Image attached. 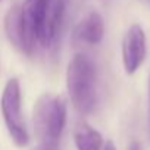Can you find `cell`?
<instances>
[{
  "instance_id": "obj_1",
  "label": "cell",
  "mask_w": 150,
  "mask_h": 150,
  "mask_svg": "<svg viewBox=\"0 0 150 150\" xmlns=\"http://www.w3.org/2000/svg\"><path fill=\"white\" fill-rule=\"evenodd\" d=\"M66 90L74 108L83 115L94 110L97 103V69L93 59L77 53L66 68Z\"/></svg>"
},
{
  "instance_id": "obj_2",
  "label": "cell",
  "mask_w": 150,
  "mask_h": 150,
  "mask_svg": "<svg viewBox=\"0 0 150 150\" xmlns=\"http://www.w3.org/2000/svg\"><path fill=\"white\" fill-rule=\"evenodd\" d=\"M68 106L62 96L43 94L34 106V131L40 143L59 146L60 135L66 125Z\"/></svg>"
},
{
  "instance_id": "obj_3",
  "label": "cell",
  "mask_w": 150,
  "mask_h": 150,
  "mask_svg": "<svg viewBox=\"0 0 150 150\" xmlns=\"http://www.w3.org/2000/svg\"><path fill=\"white\" fill-rule=\"evenodd\" d=\"M0 108L11 138L16 146L25 147L30 143V135L21 113V86L16 78H11L6 83L0 100Z\"/></svg>"
},
{
  "instance_id": "obj_4",
  "label": "cell",
  "mask_w": 150,
  "mask_h": 150,
  "mask_svg": "<svg viewBox=\"0 0 150 150\" xmlns=\"http://www.w3.org/2000/svg\"><path fill=\"white\" fill-rule=\"evenodd\" d=\"M147 53L144 30L140 24H132L122 38V63L128 75H134L143 65Z\"/></svg>"
},
{
  "instance_id": "obj_5",
  "label": "cell",
  "mask_w": 150,
  "mask_h": 150,
  "mask_svg": "<svg viewBox=\"0 0 150 150\" xmlns=\"http://www.w3.org/2000/svg\"><path fill=\"white\" fill-rule=\"evenodd\" d=\"M50 2L52 0H25L24 5L21 6L22 25L28 46L33 53L35 52V47L38 44V34L44 22Z\"/></svg>"
},
{
  "instance_id": "obj_6",
  "label": "cell",
  "mask_w": 150,
  "mask_h": 150,
  "mask_svg": "<svg viewBox=\"0 0 150 150\" xmlns=\"http://www.w3.org/2000/svg\"><path fill=\"white\" fill-rule=\"evenodd\" d=\"M66 5L68 0H52L50 2V6L47 9L44 22L38 34V44H41L44 49L56 47L63 28Z\"/></svg>"
},
{
  "instance_id": "obj_7",
  "label": "cell",
  "mask_w": 150,
  "mask_h": 150,
  "mask_svg": "<svg viewBox=\"0 0 150 150\" xmlns=\"http://www.w3.org/2000/svg\"><path fill=\"white\" fill-rule=\"evenodd\" d=\"M105 37V21L103 16L93 11L90 12L80 24L75 27L72 40L75 44H86V46H97L102 43Z\"/></svg>"
},
{
  "instance_id": "obj_8",
  "label": "cell",
  "mask_w": 150,
  "mask_h": 150,
  "mask_svg": "<svg viewBox=\"0 0 150 150\" xmlns=\"http://www.w3.org/2000/svg\"><path fill=\"white\" fill-rule=\"evenodd\" d=\"M5 33L9 40V43L19 50L21 53L31 56L33 52L28 46L24 25H22V15H21V6H12L6 16H5Z\"/></svg>"
},
{
  "instance_id": "obj_9",
  "label": "cell",
  "mask_w": 150,
  "mask_h": 150,
  "mask_svg": "<svg viewBox=\"0 0 150 150\" xmlns=\"http://www.w3.org/2000/svg\"><path fill=\"white\" fill-rule=\"evenodd\" d=\"M74 141L77 150H102L103 137L102 134L86 122H81L74 132Z\"/></svg>"
},
{
  "instance_id": "obj_10",
  "label": "cell",
  "mask_w": 150,
  "mask_h": 150,
  "mask_svg": "<svg viewBox=\"0 0 150 150\" xmlns=\"http://www.w3.org/2000/svg\"><path fill=\"white\" fill-rule=\"evenodd\" d=\"M33 150H57L56 146H52V144H46V143H40L37 147H34Z\"/></svg>"
},
{
  "instance_id": "obj_11",
  "label": "cell",
  "mask_w": 150,
  "mask_h": 150,
  "mask_svg": "<svg viewBox=\"0 0 150 150\" xmlns=\"http://www.w3.org/2000/svg\"><path fill=\"white\" fill-rule=\"evenodd\" d=\"M103 150H116V147L112 141H106V144H103Z\"/></svg>"
},
{
  "instance_id": "obj_12",
  "label": "cell",
  "mask_w": 150,
  "mask_h": 150,
  "mask_svg": "<svg viewBox=\"0 0 150 150\" xmlns=\"http://www.w3.org/2000/svg\"><path fill=\"white\" fill-rule=\"evenodd\" d=\"M129 150H143V149H141V144L138 141H132L129 146Z\"/></svg>"
},
{
  "instance_id": "obj_13",
  "label": "cell",
  "mask_w": 150,
  "mask_h": 150,
  "mask_svg": "<svg viewBox=\"0 0 150 150\" xmlns=\"http://www.w3.org/2000/svg\"><path fill=\"white\" fill-rule=\"evenodd\" d=\"M149 103H150V75H149Z\"/></svg>"
},
{
  "instance_id": "obj_14",
  "label": "cell",
  "mask_w": 150,
  "mask_h": 150,
  "mask_svg": "<svg viewBox=\"0 0 150 150\" xmlns=\"http://www.w3.org/2000/svg\"><path fill=\"white\" fill-rule=\"evenodd\" d=\"M0 2H2V0H0Z\"/></svg>"
}]
</instances>
